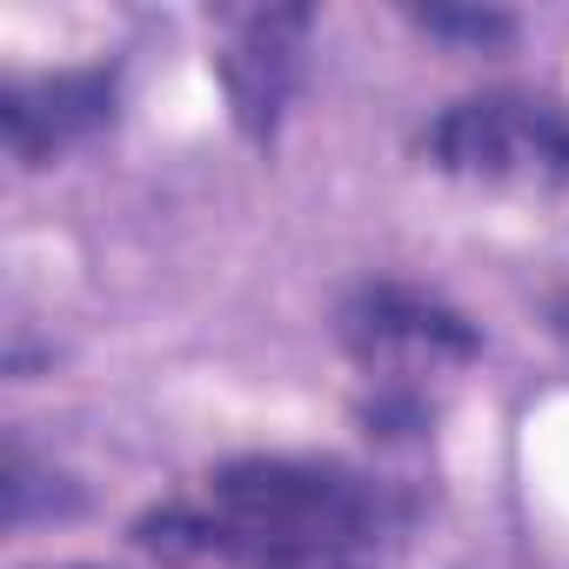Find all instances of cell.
I'll use <instances>...</instances> for the list:
<instances>
[{
  "label": "cell",
  "instance_id": "obj_1",
  "mask_svg": "<svg viewBox=\"0 0 569 569\" xmlns=\"http://www.w3.org/2000/svg\"><path fill=\"white\" fill-rule=\"evenodd\" d=\"M409 502L322 456H234L201 502H168L134 522V542L168 562L221 569H369Z\"/></svg>",
  "mask_w": 569,
  "mask_h": 569
},
{
  "label": "cell",
  "instance_id": "obj_2",
  "mask_svg": "<svg viewBox=\"0 0 569 569\" xmlns=\"http://www.w3.org/2000/svg\"><path fill=\"white\" fill-rule=\"evenodd\" d=\"M429 161L462 181L509 188H569V114L529 94H476L456 101L429 134Z\"/></svg>",
  "mask_w": 569,
  "mask_h": 569
},
{
  "label": "cell",
  "instance_id": "obj_3",
  "mask_svg": "<svg viewBox=\"0 0 569 569\" xmlns=\"http://www.w3.org/2000/svg\"><path fill=\"white\" fill-rule=\"evenodd\" d=\"M336 336L382 382H422V376L476 362L482 349V336L449 302L409 289V281H362L336 316Z\"/></svg>",
  "mask_w": 569,
  "mask_h": 569
},
{
  "label": "cell",
  "instance_id": "obj_4",
  "mask_svg": "<svg viewBox=\"0 0 569 569\" xmlns=\"http://www.w3.org/2000/svg\"><path fill=\"white\" fill-rule=\"evenodd\" d=\"M228 41H221V88L234 108V128L248 141H274L281 114L296 101L302 81V48L316 14L309 8H234L221 14Z\"/></svg>",
  "mask_w": 569,
  "mask_h": 569
},
{
  "label": "cell",
  "instance_id": "obj_5",
  "mask_svg": "<svg viewBox=\"0 0 569 569\" xmlns=\"http://www.w3.org/2000/svg\"><path fill=\"white\" fill-rule=\"evenodd\" d=\"M114 114V74L108 68H74V74H41V81H8L0 88V134L21 168L54 161L61 148L88 141Z\"/></svg>",
  "mask_w": 569,
  "mask_h": 569
},
{
  "label": "cell",
  "instance_id": "obj_6",
  "mask_svg": "<svg viewBox=\"0 0 569 569\" xmlns=\"http://www.w3.org/2000/svg\"><path fill=\"white\" fill-rule=\"evenodd\" d=\"M0 509H8L14 529H28V522H41V516H74V509H81V489H74L61 469H41V462L28 456V442L14 436V442H8V462H0Z\"/></svg>",
  "mask_w": 569,
  "mask_h": 569
},
{
  "label": "cell",
  "instance_id": "obj_7",
  "mask_svg": "<svg viewBox=\"0 0 569 569\" xmlns=\"http://www.w3.org/2000/svg\"><path fill=\"white\" fill-rule=\"evenodd\" d=\"M409 21L449 48H469V54H489V48H509L516 41V21L496 14V8H409Z\"/></svg>",
  "mask_w": 569,
  "mask_h": 569
},
{
  "label": "cell",
  "instance_id": "obj_8",
  "mask_svg": "<svg viewBox=\"0 0 569 569\" xmlns=\"http://www.w3.org/2000/svg\"><path fill=\"white\" fill-rule=\"evenodd\" d=\"M68 569H88V562H68Z\"/></svg>",
  "mask_w": 569,
  "mask_h": 569
}]
</instances>
